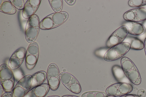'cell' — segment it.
<instances>
[{
    "mask_svg": "<svg viewBox=\"0 0 146 97\" xmlns=\"http://www.w3.org/2000/svg\"><path fill=\"white\" fill-rule=\"evenodd\" d=\"M144 49L145 54L146 56V37L145 38L144 41Z\"/></svg>",
    "mask_w": 146,
    "mask_h": 97,
    "instance_id": "obj_28",
    "label": "cell"
},
{
    "mask_svg": "<svg viewBox=\"0 0 146 97\" xmlns=\"http://www.w3.org/2000/svg\"><path fill=\"white\" fill-rule=\"evenodd\" d=\"M46 75L47 81L50 88L52 90H56L59 86L60 81V73L56 64L52 63L49 65Z\"/></svg>",
    "mask_w": 146,
    "mask_h": 97,
    "instance_id": "obj_9",
    "label": "cell"
},
{
    "mask_svg": "<svg viewBox=\"0 0 146 97\" xmlns=\"http://www.w3.org/2000/svg\"><path fill=\"white\" fill-rule=\"evenodd\" d=\"M0 1L1 12L10 15H13L15 13L16 11L15 7L10 1L1 0Z\"/></svg>",
    "mask_w": 146,
    "mask_h": 97,
    "instance_id": "obj_19",
    "label": "cell"
},
{
    "mask_svg": "<svg viewBox=\"0 0 146 97\" xmlns=\"http://www.w3.org/2000/svg\"><path fill=\"white\" fill-rule=\"evenodd\" d=\"M119 97H140L138 95L134 94H127Z\"/></svg>",
    "mask_w": 146,
    "mask_h": 97,
    "instance_id": "obj_25",
    "label": "cell"
},
{
    "mask_svg": "<svg viewBox=\"0 0 146 97\" xmlns=\"http://www.w3.org/2000/svg\"><path fill=\"white\" fill-rule=\"evenodd\" d=\"M32 84L31 89L42 84L47 78L46 73L42 71L37 72L32 76Z\"/></svg>",
    "mask_w": 146,
    "mask_h": 97,
    "instance_id": "obj_17",
    "label": "cell"
},
{
    "mask_svg": "<svg viewBox=\"0 0 146 97\" xmlns=\"http://www.w3.org/2000/svg\"><path fill=\"white\" fill-rule=\"evenodd\" d=\"M128 5L132 7H140L146 5V0H130L128 1Z\"/></svg>",
    "mask_w": 146,
    "mask_h": 97,
    "instance_id": "obj_22",
    "label": "cell"
},
{
    "mask_svg": "<svg viewBox=\"0 0 146 97\" xmlns=\"http://www.w3.org/2000/svg\"><path fill=\"white\" fill-rule=\"evenodd\" d=\"M48 1L52 9L55 12L61 11L62 7V0H49Z\"/></svg>",
    "mask_w": 146,
    "mask_h": 97,
    "instance_id": "obj_21",
    "label": "cell"
},
{
    "mask_svg": "<svg viewBox=\"0 0 146 97\" xmlns=\"http://www.w3.org/2000/svg\"><path fill=\"white\" fill-rule=\"evenodd\" d=\"M0 81L5 92L12 91L15 84L13 73L9 66L3 64L0 67Z\"/></svg>",
    "mask_w": 146,
    "mask_h": 97,
    "instance_id": "obj_3",
    "label": "cell"
},
{
    "mask_svg": "<svg viewBox=\"0 0 146 97\" xmlns=\"http://www.w3.org/2000/svg\"><path fill=\"white\" fill-rule=\"evenodd\" d=\"M68 17V13L64 11L52 13L41 20L40 24V28L47 30L55 28L63 23Z\"/></svg>",
    "mask_w": 146,
    "mask_h": 97,
    "instance_id": "obj_2",
    "label": "cell"
},
{
    "mask_svg": "<svg viewBox=\"0 0 146 97\" xmlns=\"http://www.w3.org/2000/svg\"><path fill=\"white\" fill-rule=\"evenodd\" d=\"M128 34L127 28L124 25L120 27L110 36L106 42L108 48H111L122 42Z\"/></svg>",
    "mask_w": 146,
    "mask_h": 97,
    "instance_id": "obj_11",
    "label": "cell"
},
{
    "mask_svg": "<svg viewBox=\"0 0 146 97\" xmlns=\"http://www.w3.org/2000/svg\"><path fill=\"white\" fill-rule=\"evenodd\" d=\"M122 70L127 79L133 84L139 85L141 82L140 73L135 65L129 58L124 57L121 60Z\"/></svg>",
    "mask_w": 146,
    "mask_h": 97,
    "instance_id": "obj_1",
    "label": "cell"
},
{
    "mask_svg": "<svg viewBox=\"0 0 146 97\" xmlns=\"http://www.w3.org/2000/svg\"><path fill=\"white\" fill-rule=\"evenodd\" d=\"M65 1L69 5H73L75 2V0H66Z\"/></svg>",
    "mask_w": 146,
    "mask_h": 97,
    "instance_id": "obj_27",
    "label": "cell"
},
{
    "mask_svg": "<svg viewBox=\"0 0 146 97\" xmlns=\"http://www.w3.org/2000/svg\"><path fill=\"white\" fill-rule=\"evenodd\" d=\"M133 90V86L129 83L119 82L113 84L108 86L106 89V92L109 96L119 97L128 94Z\"/></svg>",
    "mask_w": 146,
    "mask_h": 97,
    "instance_id": "obj_7",
    "label": "cell"
},
{
    "mask_svg": "<svg viewBox=\"0 0 146 97\" xmlns=\"http://www.w3.org/2000/svg\"><path fill=\"white\" fill-rule=\"evenodd\" d=\"M130 44L123 42L111 48L106 53L104 59L107 61L117 60L126 54L130 49Z\"/></svg>",
    "mask_w": 146,
    "mask_h": 97,
    "instance_id": "obj_4",
    "label": "cell"
},
{
    "mask_svg": "<svg viewBox=\"0 0 146 97\" xmlns=\"http://www.w3.org/2000/svg\"><path fill=\"white\" fill-rule=\"evenodd\" d=\"M39 54L37 44L35 42L31 43L27 50L25 58L26 66L28 69H32L35 67L38 60Z\"/></svg>",
    "mask_w": 146,
    "mask_h": 97,
    "instance_id": "obj_10",
    "label": "cell"
},
{
    "mask_svg": "<svg viewBox=\"0 0 146 97\" xmlns=\"http://www.w3.org/2000/svg\"><path fill=\"white\" fill-rule=\"evenodd\" d=\"M32 84V76L27 75L21 79L12 91L13 97H24L31 89Z\"/></svg>",
    "mask_w": 146,
    "mask_h": 97,
    "instance_id": "obj_6",
    "label": "cell"
},
{
    "mask_svg": "<svg viewBox=\"0 0 146 97\" xmlns=\"http://www.w3.org/2000/svg\"><path fill=\"white\" fill-rule=\"evenodd\" d=\"M50 88L48 84H42L30 89L24 97H45Z\"/></svg>",
    "mask_w": 146,
    "mask_h": 97,
    "instance_id": "obj_15",
    "label": "cell"
},
{
    "mask_svg": "<svg viewBox=\"0 0 146 97\" xmlns=\"http://www.w3.org/2000/svg\"><path fill=\"white\" fill-rule=\"evenodd\" d=\"M4 90V88L0 84V97H1L2 95H3V92Z\"/></svg>",
    "mask_w": 146,
    "mask_h": 97,
    "instance_id": "obj_26",
    "label": "cell"
},
{
    "mask_svg": "<svg viewBox=\"0 0 146 97\" xmlns=\"http://www.w3.org/2000/svg\"><path fill=\"white\" fill-rule=\"evenodd\" d=\"M124 25L127 28L128 33L133 35H141L145 31L144 26L138 22H128Z\"/></svg>",
    "mask_w": 146,
    "mask_h": 97,
    "instance_id": "obj_16",
    "label": "cell"
},
{
    "mask_svg": "<svg viewBox=\"0 0 146 97\" xmlns=\"http://www.w3.org/2000/svg\"><path fill=\"white\" fill-rule=\"evenodd\" d=\"M108 97H113V96H108Z\"/></svg>",
    "mask_w": 146,
    "mask_h": 97,
    "instance_id": "obj_31",
    "label": "cell"
},
{
    "mask_svg": "<svg viewBox=\"0 0 146 97\" xmlns=\"http://www.w3.org/2000/svg\"><path fill=\"white\" fill-rule=\"evenodd\" d=\"M126 42L130 45V49L135 50H141L144 48V43L140 40L133 36H127L125 39Z\"/></svg>",
    "mask_w": 146,
    "mask_h": 97,
    "instance_id": "obj_18",
    "label": "cell"
},
{
    "mask_svg": "<svg viewBox=\"0 0 146 97\" xmlns=\"http://www.w3.org/2000/svg\"><path fill=\"white\" fill-rule=\"evenodd\" d=\"M26 52L25 48L21 47L14 52L9 61V66L11 69H17L21 66L25 58Z\"/></svg>",
    "mask_w": 146,
    "mask_h": 97,
    "instance_id": "obj_13",
    "label": "cell"
},
{
    "mask_svg": "<svg viewBox=\"0 0 146 97\" xmlns=\"http://www.w3.org/2000/svg\"><path fill=\"white\" fill-rule=\"evenodd\" d=\"M60 79L63 85L72 92L78 94L81 92L80 84L76 78L70 73L66 72L61 73Z\"/></svg>",
    "mask_w": 146,
    "mask_h": 97,
    "instance_id": "obj_8",
    "label": "cell"
},
{
    "mask_svg": "<svg viewBox=\"0 0 146 97\" xmlns=\"http://www.w3.org/2000/svg\"><path fill=\"white\" fill-rule=\"evenodd\" d=\"M9 1L13 6L17 9L19 10L23 9L25 4L23 0H10Z\"/></svg>",
    "mask_w": 146,
    "mask_h": 97,
    "instance_id": "obj_23",
    "label": "cell"
},
{
    "mask_svg": "<svg viewBox=\"0 0 146 97\" xmlns=\"http://www.w3.org/2000/svg\"><path fill=\"white\" fill-rule=\"evenodd\" d=\"M1 97H13L12 92H5Z\"/></svg>",
    "mask_w": 146,
    "mask_h": 97,
    "instance_id": "obj_24",
    "label": "cell"
},
{
    "mask_svg": "<svg viewBox=\"0 0 146 97\" xmlns=\"http://www.w3.org/2000/svg\"><path fill=\"white\" fill-rule=\"evenodd\" d=\"M40 24L39 18L36 15H34L29 18L25 31L26 38L28 42H33L36 39L40 28Z\"/></svg>",
    "mask_w": 146,
    "mask_h": 97,
    "instance_id": "obj_5",
    "label": "cell"
},
{
    "mask_svg": "<svg viewBox=\"0 0 146 97\" xmlns=\"http://www.w3.org/2000/svg\"><path fill=\"white\" fill-rule=\"evenodd\" d=\"M108 96L106 93L102 92L91 91L83 93L81 97H108Z\"/></svg>",
    "mask_w": 146,
    "mask_h": 97,
    "instance_id": "obj_20",
    "label": "cell"
},
{
    "mask_svg": "<svg viewBox=\"0 0 146 97\" xmlns=\"http://www.w3.org/2000/svg\"><path fill=\"white\" fill-rule=\"evenodd\" d=\"M47 97H60L59 96L57 95H52L49 96Z\"/></svg>",
    "mask_w": 146,
    "mask_h": 97,
    "instance_id": "obj_30",
    "label": "cell"
},
{
    "mask_svg": "<svg viewBox=\"0 0 146 97\" xmlns=\"http://www.w3.org/2000/svg\"><path fill=\"white\" fill-rule=\"evenodd\" d=\"M40 0H28L22 11V15L25 18H29L34 15L41 2Z\"/></svg>",
    "mask_w": 146,
    "mask_h": 97,
    "instance_id": "obj_14",
    "label": "cell"
},
{
    "mask_svg": "<svg viewBox=\"0 0 146 97\" xmlns=\"http://www.w3.org/2000/svg\"><path fill=\"white\" fill-rule=\"evenodd\" d=\"M62 97H79L78 96L71 95H67L62 96Z\"/></svg>",
    "mask_w": 146,
    "mask_h": 97,
    "instance_id": "obj_29",
    "label": "cell"
},
{
    "mask_svg": "<svg viewBox=\"0 0 146 97\" xmlns=\"http://www.w3.org/2000/svg\"><path fill=\"white\" fill-rule=\"evenodd\" d=\"M124 19L127 22H139L146 20V8L138 7L129 10L124 13Z\"/></svg>",
    "mask_w": 146,
    "mask_h": 97,
    "instance_id": "obj_12",
    "label": "cell"
}]
</instances>
